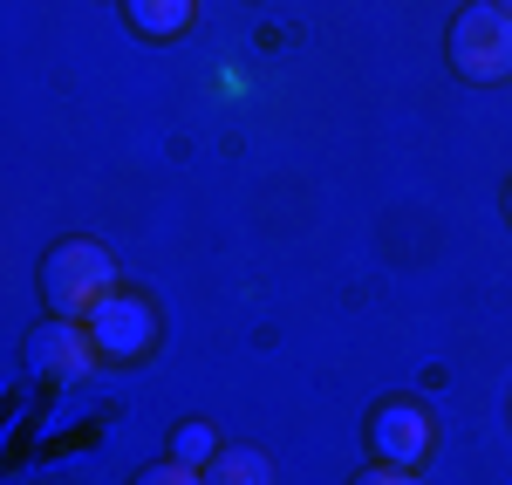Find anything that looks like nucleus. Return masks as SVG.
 I'll list each match as a JSON object with an SVG mask.
<instances>
[{
    "label": "nucleus",
    "instance_id": "obj_1",
    "mask_svg": "<svg viewBox=\"0 0 512 485\" xmlns=\"http://www.w3.org/2000/svg\"><path fill=\"white\" fill-rule=\"evenodd\" d=\"M117 287V260L103 253L96 240H62L48 246V260H41V301L55 308V315H69L82 322L103 294Z\"/></svg>",
    "mask_w": 512,
    "mask_h": 485
},
{
    "label": "nucleus",
    "instance_id": "obj_2",
    "mask_svg": "<svg viewBox=\"0 0 512 485\" xmlns=\"http://www.w3.org/2000/svg\"><path fill=\"white\" fill-rule=\"evenodd\" d=\"M451 62L465 82H512V7L506 0H472L451 21Z\"/></svg>",
    "mask_w": 512,
    "mask_h": 485
},
{
    "label": "nucleus",
    "instance_id": "obj_3",
    "mask_svg": "<svg viewBox=\"0 0 512 485\" xmlns=\"http://www.w3.org/2000/svg\"><path fill=\"white\" fill-rule=\"evenodd\" d=\"M82 328H89L96 356H110V363H137V356H151V342H158V308H151L144 294L110 287V294L82 315Z\"/></svg>",
    "mask_w": 512,
    "mask_h": 485
},
{
    "label": "nucleus",
    "instance_id": "obj_4",
    "mask_svg": "<svg viewBox=\"0 0 512 485\" xmlns=\"http://www.w3.org/2000/svg\"><path fill=\"white\" fill-rule=\"evenodd\" d=\"M28 363H35V376H48V383H82L103 356H96V342H89V328H82V322L48 315V322L28 335Z\"/></svg>",
    "mask_w": 512,
    "mask_h": 485
},
{
    "label": "nucleus",
    "instance_id": "obj_5",
    "mask_svg": "<svg viewBox=\"0 0 512 485\" xmlns=\"http://www.w3.org/2000/svg\"><path fill=\"white\" fill-rule=\"evenodd\" d=\"M369 451L383 458V465H424V451H431V410L410 404V397H396V404H376L369 417Z\"/></svg>",
    "mask_w": 512,
    "mask_h": 485
},
{
    "label": "nucleus",
    "instance_id": "obj_6",
    "mask_svg": "<svg viewBox=\"0 0 512 485\" xmlns=\"http://www.w3.org/2000/svg\"><path fill=\"white\" fill-rule=\"evenodd\" d=\"M130 7V28L151 41H178L198 21V0H123Z\"/></svg>",
    "mask_w": 512,
    "mask_h": 485
},
{
    "label": "nucleus",
    "instance_id": "obj_7",
    "mask_svg": "<svg viewBox=\"0 0 512 485\" xmlns=\"http://www.w3.org/2000/svg\"><path fill=\"white\" fill-rule=\"evenodd\" d=\"M205 485H274V458L253 445H219V458L205 465Z\"/></svg>",
    "mask_w": 512,
    "mask_h": 485
},
{
    "label": "nucleus",
    "instance_id": "obj_8",
    "mask_svg": "<svg viewBox=\"0 0 512 485\" xmlns=\"http://www.w3.org/2000/svg\"><path fill=\"white\" fill-rule=\"evenodd\" d=\"M171 458H178V465H198V472H205V465L219 458V431H212V424H185V431L171 438Z\"/></svg>",
    "mask_w": 512,
    "mask_h": 485
},
{
    "label": "nucleus",
    "instance_id": "obj_9",
    "mask_svg": "<svg viewBox=\"0 0 512 485\" xmlns=\"http://www.w3.org/2000/svg\"><path fill=\"white\" fill-rule=\"evenodd\" d=\"M137 485H205V472L198 465H178V458H158V465L137 472Z\"/></svg>",
    "mask_w": 512,
    "mask_h": 485
},
{
    "label": "nucleus",
    "instance_id": "obj_10",
    "mask_svg": "<svg viewBox=\"0 0 512 485\" xmlns=\"http://www.w3.org/2000/svg\"><path fill=\"white\" fill-rule=\"evenodd\" d=\"M355 485H417V479H410L403 465H383V458H376L369 472H355Z\"/></svg>",
    "mask_w": 512,
    "mask_h": 485
},
{
    "label": "nucleus",
    "instance_id": "obj_11",
    "mask_svg": "<svg viewBox=\"0 0 512 485\" xmlns=\"http://www.w3.org/2000/svg\"><path fill=\"white\" fill-rule=\"evenodd\" d=\"M506 205H512V192H506Z\"/></svg>",
    "mask_w": 512,
    "mask_h": 485
},
{
    "label": "nucleus",
    "instance_id": "obj_12",
    "mask_svg": "<svg viewBox=\"0 0 512 485\" xmlns=\"http://www.w3.org/2000/svg\"><path fill=\"white\" fill-rule=\"evenodd\" d=\"M506 7H512V0H506Z\"/></svg>",
    "mask_w": 512,
    "mask_h": 485
}]
</instances>
